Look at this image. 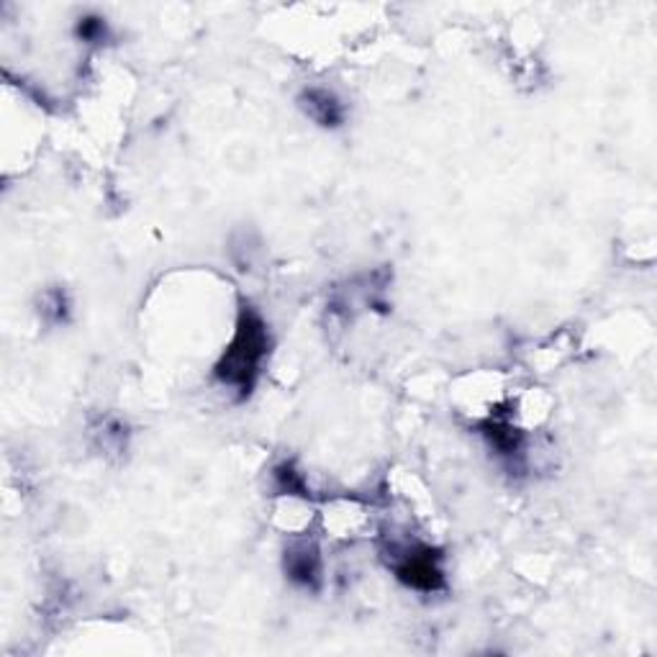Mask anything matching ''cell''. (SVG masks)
<instances>
[{"instance_id":"cell-2","label":"cell","mask_w":657,"mask_h":657,"mask_svg":"<svg viewBox=\"0 0 657 657\" xmlns=\"http://www.w3.org/2000/svg\"><path fill=\"white\" fill-rule=\"evenodd\" d=\"M393 570H395V577L414 591L432 593L445 585V573H442L439 568V555L430 548L401 550Z\"/></svg>"},{"instance_id":"cell-1","label":"cell","mask_w":657,"mask_h":657,"mask_svg":"<svg viewBox=\"0 0 657 657\" xmlns=\"http://www.w3.org/2000/svg\"><path fill=\"white\" fill-rule=\"evenodd\" d=\"M271 352V331L257 308L244 304L240 308V319H236V331L232 345L221 354V360L213 368V378L221 385L234 388L240 399H247L255 388L259 373H263V362Z\"/></svg>"},{"instance_id":"cell-4","label":"cell","mask_w":657,"mask_h":657,"mask_svg":"<svg viewBox=\"0 0 657 657\" xmlns=\"http://www.w3.org/2000/svg\"><path fill=\"white\" fill-rule=\"evenodd\" d=\"M300 108L306 110V116H311L316 124L324 129H335L345 121V106L331 91L311 88L300 95Z\"/></svg>"},{"instance_id":"cell-3","label":"cell","mask_w":657,"mask_h":657,"mask_svg":"<svg viewBox=\"0 0 657 657\" xmlns=\"http://www.w3.org/2000/svg\"><path fill=\"white\" fill-rule=\"evenodd\" d=\"M285 573L293 583L304 585V589H314L319 583V573H321V560H319V550L314 544L300 542L296 548H290L285 552Z\"/></svg>"}]
</instances>
